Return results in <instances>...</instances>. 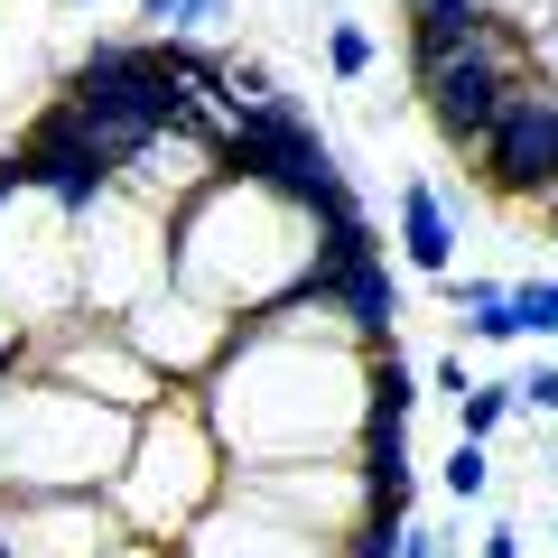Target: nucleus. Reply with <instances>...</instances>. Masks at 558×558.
I'll list each match as a JSON object with an SVG mask.
<instances>
[{"label": "nucleus", "instance_id": "f03ea898", "mask_svg": "<svg viewBox=\"0 0 558 558\" xmlns=\"http://www.w3.org/2000/svg\"><path fill=\"white\" fill-rule=\"evenodd\" d=\"M354 233H373V215L354 205V186L336 196H307V186L252 178V168H223L196 205L178 215V289H196L223 317H270L344 252Z\"/></svg>", "mask_w": 558, "mask_h": 558}, {"label": "nucleus", "instance_id": "a878e982", "mask_svg": "<svg viewBox=\"0 0 558 558\" xmlns=\"http://www.w3.org/2000/svg\"><path fill=\"white\" fill-rule=\"evenodd\" d=\"M400 558H447V539H438V531H428V521L410 512V521H400Z\"/></svg>", "mask_w": 558, "mask_h": 558}, {"label": "nucleus", "instance_id": "a211bd4d", "mask_svg": "<svg viewBox=\"0 0 558 558\" xmlns=\"http://www.w3.org/2000/svg\"><path fill=\"white\" fill-rule=\"evenodd\" d=\"M205 10H215V0H131V20H149L159 38H186V28H196Z\"/></svg>", "mask_w": 558, "mask_h": 558}, {"label": "nucleus", "instance_id": "aec40b11", "mask_svg": "<svg viewBox=\"0 0 558 558\" xmlns=\"http://www.w3.org/2000/svg\"><path fill=\"white\" fill-rule=\"evenodd\" d=\"M475 10H484L494 28H512L521 47H531V38H539V20H549V0H475Z\"/></svg>", "mask_w": 558, "mask_h": 558}, {"label": "nucleus", "instance_id": "7ed1b4c3", "mask_svg": "<svg viewBox=\"0 0 558 558\" xmlns=\"http://www.w3.org/2000/svg\"><path fill=\"white\" fill-rule=\"evenodd\" d=\"M140 418L112 400L75 391V381L38 373H0V494L10 502H57V494H112V475L131 465Z\"/></svg>", "mask_w": 558, "mask_h": 558}, {"label": "nucleus", "instance_id": "1a4fd4ad", "mask_svg": "<svg viewBox=\"0 0 558 558\" xmlns=\"http://www.w3.org/2000/svg\"><path fill=\"white\" fill-rule=\"evenodd\" d=\"M475 178L494 186V196L531 205V215H558V84H539V75L512 84L494 140L475 149Z\"/></svg>", "mask_w": 558, "mask_h": 558}, {"label": "nucleus", "instance_id": "b1692460", "mask_svg": "<svg viewBox=\"0 0 558 558\" xmlns=\"http://www.w3.org/2000/svg\"><path fill=\"white\" fill-rule=\"evenodd\" d=\"M428 391H447V400H465V391H475V373H465V354H438V363H428Z\"/></svg>", "mask_w": 558, "mask_h": 558}, {"label": "nucleus", "instance_id": "dca6fc26", "mask_svg": "<svg viewBox=\"0 0 558 558\" xmlns=\"http://www.w3.org/2000/svg\"><path fill=\"white\" fill-rule=\"evenodd\" d=\"M512 326L521 336H558V270L549 279H512Z\"/></svg>", "mask_w": 558, "mask_h": 558}, {"label": "nucleus", "instance_id": "ddd939ff", "mask_svg": "<svg viewBox=\"0 0 558 558\" xmlns=\"http://www.w3.org/2000/svg\"><path fill=\"white\" fill-rule=\"evenodd\" d=\"M391 223H400V260L418 279H457V205H447L438 178H410L391 196Z\"/></svg>", "mask_w": 558, "mask_h": 558}, {"label": "nucleus", "instance_id": "f8f14e48", "mask_svg": "<svg viewBox=\"0 0 558 558\" xmlns=\"http://www.w3.org/2000/svg\"><path fill=\"white\" fill-rule=\"evenodd\" d=\"M168 558H354V549H344V539L299 531V521H270V512H252V502L223 494V502H215V512H205Z\"/></svg>", "mask_w": 558, "mask_h": 558}, {"label": "nucleus", "instance_id": "4468645a", "mask_svg": "<svg viewBox=\"0 0 558 558\" xmlns=\"http://www.w3.org/2000/svg\"><path fill=\"white\" fill-rule=\"evenodd\" d=\"M521 418V400H512V381H475V391L457 400V438H475V447H494L502 428Z\"/></svg>", "mask_w": 558, "mask_h": 558}, {"label": "nucleus", "instance_id": "5701e85b", "mask_svg": "<svg viewBox=\"0 0 558 558\" xmlns=\"http://www.w3.org/2000/svg\"><path fill=\"white\" fill-rule=\"evenodd\" d=\"M465 336H475V344H512V336H521V326H512V299L484 307V317H465Z\"/></svg>", "mask_w": 558, "mask_h": 558}, {"label": "nucleus", "instance_id": "39448f33", "mask_svg": "<svg viewBox=\"0 0 558 558\" xmlns=\"http://www.w3.org/2000/svg\"><path fill=\"white\" fill-rule=\"evenodd\" d=\"M0 307L28 326V344L84 307V279H75V205H65L57 186H38L10 149H0Z\"/></svg>", "mask_w": 558, "mask_h": 558}, {"label": "nucleus", "instance_id": "393cba45", "mask_svg": "<svg viewBox=\"0 0 558 558\" xmlns=\"http://www.w3.org/2000/svg\"><path fill=\"white\" fill-rule=\"evenodd\" d=\"M475 558H531V531H521V521H494V531H484V549Z\"/></svg>", "mask_w": 558, "mask_h": 558}, {"label": "nucleus", "instance_id": "bb28decb", "mask_svg": "<svg viewBox=\"0 0 558 558\" xmlns=\"http://www.w3.org/2000/svg\"><path fill=\"white\" fill-rule=\"evenodd\" d=\"M20 363H28V326L0 307V373H20Z\"/></svg>", "mask_w": 558, "mask_h": 558}, {"label": "nucleus", "instance_id": "cd10ccee", "mask_svg": "<svg viewBox=\"0 0 558 558\" xmlns=\"http://www.w3.org/2000/svg\"><path fill=\"white\" fill-rule=\"evenodd\" d=\"M65 10H94V0H65Z\"/></svg>", "mask_w": 558, "mask_h": 558}, {"label": "nucleus", "instance_id": "6ab92c4d", "mask_svg": "<svg viewBox=\"0 0 558 558\" xmlns=\"http://www.w3.org/2000/svg\"><path fill=\"white\" fill-rule=\"evenodd\" d=\"M512 400H521V418H549L558 428V363H531V373L512 381Z\"/></svg>", "mask_w": 558, "mask_h": 558}, {"label": "nucleus", "instance_id": "0eeeda50", "mask_svg": "<svg viewBox=\"0 0 558 558\" xmlns=\"http://www.w3.org/2000/svg\"><path fill=\"white\" fill-rule=\"evenodd\" d=\"M233 502H252V512H270V521H299V531H317V539H344V549H354L363 531H391V521H410V502H400L363 457L233 465Z\"/></svg>", "mask_w": 558, "mask_h": 558}, {"label": "nucleus", "instance_id": "4be33fe9", "mask_svg": "<svg viewBox=\"0 0 558 558\" xmlns=\"http://www.w3.org/2000/svg\"><path fill=\"white\" fill-rule=\"evenodd\" d=\"M531 75L558 84V0H549V20H539V38H531Z\"/></svg>", "mask_w": 558, "mask_h": 558}, {"label": "nucleus", "instance_id": "9d476101", "mask_svg": "<svg viewBox=\"0 0 558 558\" xmlns=\"http://www.w3.org/2000/svg\"><path fill=\"white\" fill-rule=\"evenodd\" d=\"M121 336H131V354L149 363L168 391H196V381L215 373L223 354H233L242 317H223V307H205L196 289H178V279H168L159 299H140L131 317H121Z\"/></svg>", "mask_w": 558, "mask_h": 558}, {"label": "nucleus", "instance_id": "f3484780", "mask_svg": "<svg viewBox=\"0 0 558 558\" xmlns=\"http://www.w3.org/2000/svg\"><path fill=\"white\" fill-rule=\"evenodd\" d=\"M373 57H381V47H373V28H354V20H336V28H326V65H336L344 84H363V75H373Z\"/></svg>", "mask_w": 558, "mask_h": 558}, {"label": "nucleus", "instance_id": "412c9836", "mask_svg": "<svg viewBox=\"0 0 558 558\" xmlns=\"http://www.w3.org/2000/svg\"><path fill=\"white\" fill-rule=\"evenodd\" d=\"M438 289L465 307V317H484V307H502V299H512V279H465V270H457V279H438Z\"/></svg>", "mask_w": 558, "mask_h": 558}, {"label": "nucleus", "instance_id": "6e6552de", "mask_svg": "<svg viewBox=\"0 0 558 558\" xmlns=\"http://www.w3.org/2000/svg\"><path fill=\"white\" fill-rule=\"evenodd\" d=\"M28 363L38 373H57V381H75V391H94V400H112V410H131V418H149L159 400H178L149 363L131 354V336H121V317H65V326H47L38 344H28Z\"/></svg>", "mask_w": 558, "mask_h": 558}, {"label": "nucleus", "instance_id": "20e7f679", "mask_svg": "<svg viewBox=\"0 0 558 558\" xmlns=\"http://www.w3.org/2000/svg\"><path fill=\"white\" fill-rule=\"evenodd\" d=\"M223 494H233V457H223V438L205 428L196 391H178V400H159V410L140 418L131 465L112 475V494H102V502L121 512V531H131V539L178 549Z\"/></svg>", "mask_w": 558, "mask_h": 558}, {"label": "nucleus", "instance_id": "2eb2a0df", "mask_svg": "<svg viewBox=\"0 0 558 558\" xmlns=\"http://www.w3.org/2000/svg\"><path fill=\"white\" fill-rule=\"evenodd\" d=\"M438 484H447V502H484V494H494V447L457 438V447L438 457Z\"/></svg>", "mask_w": 558, "mask_h": 558}, {"label": "nucleus", "instance_id": "f257e3e1", "mask_svg": "<svg viewBox=\"0 0 558 558\" xmlns=\"http://www.w3.org/2000/svg\"><path fill=\"white\" fill-rule=\"evenodd\" d=\"M196 410L233 465L363 457L373 428H400L391 418V354L307 344V336H279V326H242L233 354L196 381Z\"/></svg>", "mask_w": 558, "mask_h": 558}, {"label": "nucleus", "instance_id": "423d86ee", "mask_svg": "<svg viewBox=\"0 0 558 558\" xmlns=\"http://www.w3.org/2000/svg\"><path fill=\"white\" fill-rule=\"evenodd\" d=\"M75 279H84V317H131L140 299H159L178 279V215H159L131 186H102L94 205H75Z\"/></svg>", "mask_w": 558, "mask_h": 558}, {"label": "nucleus", "instance_id": "9b49d317", "mask_svg": "<svg viewBox=\"0 0 558 558\" xmlns=\"http://www.w3.org/2000/svg\"><path fill=\"white\" fill-rule=\"evenodd\" d=\"M10 159H20L38 186H57L65 205H94L102 186L121 178V168H112V149H102V131H94V121H84L65 94H47V102H38V121H28V131L10 140Z\"/></svg>", "mask_w": 558, "mask_h": 558}, {"label": "nucleus", "instance_id": "c85d7f7f", "mask_svg": "<svg viewBox=\"0 0 558 558\" xmlns=\"http://www.w3.org/2000/svg\"><path fill=\"white\" fill-rule=\"evenodd\" d=\"M549 539H558V521H549Z\"/></svg>", "mask_w": 558, "mask_h": 558}]
</instances>
